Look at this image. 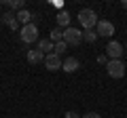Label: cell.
<instances>
[{
  "label": "cell",
  "instance_id": "obj_11",
  "mask_svg": "<svg viewBox=\"0 0 127 118\" xmlns=\"http://www.w3.org/2000/svg\"><path fill=\"white\" fill-rule=\"evenodd\" d=\"M57 27H62V30H68L70 27V13L66 9L57 13Z\"/></svg>",
  "mask_w": 127,
  "mask_h": 118
},
{
  "label": "cell",
  "instance_id": "obj_1",
  "mask_svg": "<svg viewBox=\"0 0 127 118\" xmlns=\"http://www.w3.org/2000/svg\"><path fill=\"white\" fill-rule=\"evenodd\" d=\"M76 19L81 21V25L85 27V30H93V27L97 25V15H95L93 9H81Z\"/></svg>",
  "mask_w": 127,
  "mask_h": 118
},
{
  "label": "cell",
  "instance_id": "obj_16",
  "mask_svg": "<svg viewBox=\"0 0 127 118\" xmlns=\"http://www.w3.org/2000/svg\"><path fill=\"white\" fill-rule=\"evenodd\" d=\"M83 40L85 42H95L97 40V32H95V30H85V32H83Z\"/></svg>",
  "mask_w": 127,
  "mask_h": 118
},
{
  "label": "cell",
  "instance_id": "obj_5",
  "mask_svg": "<svg viewBox=\"0 0 127 118\" xmlns=\"http://www.w3.org/2000/svg\"><path fill=\"white\" fill-rule=\"evenodd\" d=\"M123 53H125V49H123L121 42L110 40L108 44H106V57H108V59H121Z\"/></svg>",
  "mask_w": 127,
  "mask_h": 118
},
{
  "label": "cell",
  "instance_id": "obj_15",
  "mask_svg": "<svg viewBox=\"0 0 127 118\" xmlns=\"http://www.w3.org/2000/svg\"><path fill=\"white\" fill-rule=\"evenodd\" d=\"M49 40L53 42V44H55V42H62L64 40V30H62V27H53V30H51Z\"/></svg>",
  "mask_w": 127,
  "mask_h": 118
},
{
  "label": "cell",
  "instance_id": "obj_23",
  "mask_svg": "<svg viewBox=\"0 0 127 118\" xmlns=\"http://www.w3.org/2000/svg\"><path fill=\"white\" fill-rule=\"evenodd\" d=\"M125 76H127V74H125Z\"/></svg>",
  "mask_w": 127,
  "mask_h": 118
},
{
  "label": "cell",
  "instance_id": "obj_17",
  "mask_svg": "<svg viewBox=\"0 0 127 118\" xmlns=\"http://www.w3.org/2000/svg\"><path fill=\"white\" fill-rule=\"evenodd\" d=\"M66 49H68V44H66V42H55V49H53V53L55 55H59V57H62V53H64V51H66Z\"/></svg>",
  "mask_w": 127,
  "mask_h": 118
},
{
  "label": "cell",
  "instance_id": "obj_9",
  "mask_svg": "<svg viewBox=\"0 0 127 118\" xmlns=\"http://www.w3.org/2000/svg\"><path fill=\"white\" fill-rule=\"evenodd\" d=\"M78 68H81V61H78L76 57H66V59H64V63H62V70H64V72H68V74L76 72Z\"/></svg>",
  "mask_w": 127,
  "mask_h": 118
},
{
  "label": "cell",
  "instance_id": "obj_13",
  "mask_svg": "<svg viewBox=\"0 0 127 118\" xmlns=\"http://www.w3.org/2000/svg\"><path fill=\"white\" fill-rule=\"evenodd\" d=\"M53 49H55V44L49 40V38H42V40H38V51H40L42 55H49V53H53Z\"/></svg>",
  "mask_w": 127,
  "mask_h": 118
},
{
  "label": "cell",
  "instance_id": "obj_19",
  "mask_svg": "<svg viewBox=\"0 0 127 118\" xmlns=\"http://www.w3.org/2000/svg\"><path fill=\"white\" fill-rule=\"evenodd\" d=\"M64 118H81V114H76V112H72V110H70V112L64 114Z\"/></svg>",
  "mask_w": 127,
  "mask_h": 118
},
{
  "label": "cell",
  "instance_id": "obj_6",
  "mask_svg": "<svg viewBox=\"0 0 127 118\" xmlns=\"http://www.w3.org/2000/svg\"><path fill=\"white\" fill-rule=\"evenodd\" d=\"M97 36H104V38H110V36H114V23L112 21H108V19H100L97 21Z\"/></svg>",
  "mask_w": 127,
  "mask_h": 118
},
{
  "label": "cell",
  "instance_id": "obj_12",
  "mask_svg": "<svg viewBox=\"0 0 127 118\" xmlns=\"http://www.w3.org/2000/svg\"><path fill=\"white\" fill-rule=\"evenodd\" d=\"M34 17H36V15H34V13H30L28 9H23V11H19V13H17V21L21 23V25H28V23H34Z\"/></svg>",
  "mask_w": 127,
  "mask_h": 118
},
{
  "label": "cell",
  "instance_id": "obj_8",
  "mask_svg": "<svg viewBox=\"0 0 127 118\" xmlns=\"http://www.w3.org/2000/svg\"><path fill=\"white\" fill-rule=\"evenodd\" d=\"M0 21L4 23V25L9 27V30H13V32H15V30H17V27H19V21H17V15H15L13 11H4V13L0 15Z\"/></svg>",
  "mask_w": 127,
  "mask_h": 118
},
{
  "label": "cell",
  "instance_id": "obj_2",
  "mask_svg": "<svg viewBox=\"0 0 127 118\" xmlns=\"http://www.w3.org/2000/svg\"><path fill=\"white\" fill-rule=\"evenodd\" d=\"M106 72H108L110 78H123L127 74V68L123 63V59H110L106 63Z\"/></svg>",
  "mask_w": 127,
  "mask_h": 118
},
{
  "label": "cell",
  "instance_id": "obj_4",
  "mask_svg": "<svg viewBox=\"0 0 127 118\" xmlns=\"http://www.w3.org/2000/svg\"><path fill=\"white\" fill-rule=\"evenodd\" d=\"M64 42L68 46H78L83 42V32L76 30V27H68V30H64Z\"/></svg>",
  "mask_w": 127,
  "mask_h": 118
},
{
  "label": "cell",
  "instance_id": "obj_3",
  "mask_svg": "<svg viewBox=\"0 0 127 118\" xmlns=\"http://www.w3.org/2000/svg\"><path fill=\"white\" fill-rule=\"evenodd\" d=\"M19 38H21V42H26V44L38 42V25H36V23H28V25H23Z\"/></svg>",
  "mask_w": 127,
  "mask_h": 118
},
{
  "label": "cell",
  "instance_id": "obj_21",
  "mask_svg": "<svg viewBox=\"0 0 127 118\" xmlns=\"http://www.w3.org/2000/svg\"><path fill=\"white\" fill-rule=\"evenodd\" d=\"M123 6H125V9H127V0H125V2H123Z\"/></svg>",
  "mask_w": 127,
  "mask_h": 118
},
{
  "label": "cell",
  "instance_id": "obj_18",
  "mask_svg": "<svg viewBox=\"0 0 127 118\" xmlns=\"http://www.w3.org/2000/svg\"><path fill=\"white\" fill-rule=\"evenodd\" d=\"M108 61H110V59L106 57V53H104V55H97V63H102V65H106V63H108Z\"/></svg>",
  "mask_w": 127,
  "mask_h": 118
},
{
  "label": "cell",
  "instance_id": "obj_14",
  "mask_svg": "<svg viewBox=\"0 0 127 118\" xmlns=\"http://www.w3.org/2000/svg\"><path fill=\"white\" fill-rule=\"evenodd\" d=\"M4 4L9 6L11 11H17V13H19V11H23V9H26V2H23V0H6Z\"/></svg>",
  "mask_w": 127,
  "mask_h": 118
},
{
  "label": "cell",
  "instance_id": "obj_7",
  "mask_svg": "<svg viewBox=\"0 0 127 118\" xmlns=\"http://www.w3.org/2000/svg\"><path fill=\"white\" fill-rule=\"evenodd\" d=\"M45 68L49 70V72H57V70H62V57L59 55H55V53H49V55H45Z\"/></svg>",
  "mask_w": 127,
  "mask_h": 118
},
{
  "label": "cell",
  "instance_id": "obj_10",
  "mask_svg": "<svg viewBox=\"0 0 127 118\" xmlns=\"http://www.w3.org/2000/svg\"><path fill=\"white\" fill-rule=\"evenodd\" d=\"M26 57H28V61H30L32 65H36V63H42V61H45V55H42L38 49H30Z\"/></svg>",
  "mask_w": 127,
  "mask_h": 118
},
{
  "label": "cell",
  "instance_id": "obj_20",
  "mask_svg": "<svg viewBox=\"0 0 127 118\" xmlns=\"http://www.w3.org/2000/svg\"><path fill=\"white\" fill-rule=\"evenodd\" d=\"M83 118H102V116H100L97 112H87V114H85Z\"/></svg>",
  "mask_w": 127,
  "mask_h": 118
},
{
  "label": "cell",
  "instance_id": "obj_22",
  "mask_svg": "<svg viewBox=\"0 0 127 118\" xmlns=\"http://www.w3.org/2000/svg\"><path fill=\"white\" fill-rule=\"evenodd\" d=\"M125 49H127V42H125Z\"/></svg>",
  "mask_w": 127,
  "mask_h": 118
}]
</instances>
